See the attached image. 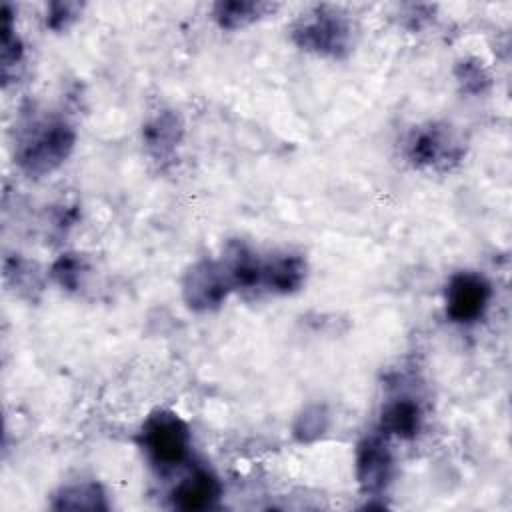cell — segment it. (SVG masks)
Returning a JSON list of instances; mask_svg holds the SVG:
<instances>
[{
    "instance_id": "6da1fadb",
    "label": "cell",
    "mask_w": 512,
    "mask_h": 512,
    "mask_svg": "<svg viewBox=\"0 0 512 512\" xmlns=\"http://www.w3.org/2000/svg\"><path fill=\"white\" fill-rule=\"evenodd\" d=\"M292 36L302 50L338 58L344 56L350 48L352 26L348 18L342 16L338 10L330 6H320L298 20Z\"/></svg>"
},
{
    "instance_id": "7a4b0ae2",
    "label": "cell",
    "mask_w": 512,
    "mask_h": 512,
    "mask_svg": "<svg viewBox=\"0 0 512 512\" xmlns=\"http://www.w3.org/2000/svg\"><path fill=\"white\" fill-rule=\"evenodd\" d=\"M74 140V130L64 122H48L32 128V134L18 148V164L28 174H48L68 158Z\"/></svg>"
},
{
    "instance_id": "3957f363",
    "label": "cell",
    "mask_w": 512,
    "mask_h": 512,
    "mask_svg": "<svg viewBox=\"0 0 512 512\" xmlns=\"http://www.w3.org/2000/svg\"><path fill=\"white\" fill-rule=\"evenodd\" d=\"M140 442L156 466L174 468L188 456L190 430L178 414L158 410L144 422Z\"/></svg>"
},
{
    "instance_id": "277c9868",
    "label": "cell",
    "mask_w": 512,
    "mask_h": 512,
    "mask_svg": "<svg viewBox=\"0 0 512 512\" xmlns=\"http://www.w3.org/2000/svg\"><path fill=\"white\" fill-rule=\"evenodd\" d=\"M230 290H234V282L228 264L214 260H202L194 264L182 282L184 300L194 310L216 308Z\"/></svg>"
},
{
    "instance_id": "5b68a950",
    "label": "cell",
    "mask_w": 512,
    "mask_h": 512,
    "mask_svg": "<svg viewBox=\"0 0 512 512\" xmlns=\"http://www.w3.org/2000/svg\"><path fill=\"white\" fill-rule=\"evenodd\" d=\"M490 296L492 288L484 276L458 272L446 286V314L458 324H472L484 316Z\"/></svg>"
},
{
    "instance_id": "8992f818",
    "label": "cell",
    "mask_w": 512,
    "mask_h": 512,
    "mask_svg": "<svg viewBox=\"0 0 512 512\" xmlns=\"http://www.w3.org/2000/svg\"><path fill=\"white\" fill-rule=\"evenodd\" d=\"M392 478V454L382 436H368L358 444L356 480L364 494H380Z\"/></svg>"
},
{
    "instance_id": "52a82bcc",
    "label": "cell",
    "mask_w": 512,
    "mask_h": 512,
    "mask_svg": "<svg viewBox=\"0 0 512 512\" xmlns=\"http://www.w3.org/2000/svg\"><path fill=\"white\" fill-rule=\"evenodd\" d=\"M408 156L416 166H446L460 156V148L448 130L432 126L414 134Z\"/></svg>"
},
{
    "instance_id": "ba28073f",
    "label": "cell",
    "mask_w": 512,
    "mask_h": 512,
    "mask_svg": "<svg viewBox=\"0 0 512 512\" xmlns=\"http://www.w3.org/2000/svg\"><path fill=\"white\" fill-rule=\"evenodd\" d=\"M220 482L208 470H196L172 490V504L180 510H206L220 498Z\"/></svg>"
},
{
    "instance_id": "9c48e42d",
    "label": "cell",
    "mask_w": 512,
    "mask_h": 512,
    "mask_svg": "<svg viewBox=\"0 0 512 512\" xmlns=\"http://www.w3.org/2000/svg\"><path fill=\"white\" fill-rule=\"evenodd\" d=\"M380 424L386 434L410 440L420 432L422 410L412 398H396L384 406Z\"/></svg>"
},
{
    "instance_id": "30bf717a",
    "label": "cell",
    "mask_w": 512,
    "mask_h": 512,
    "mask_svg": "<svg viewBox=\"0 0 512 512\" xmlns=\"http://www.w3.org/2000/svg\"><path fill=\"white\" fill-rule=\"evenodd\" d=\"M306 276V264L298 256H282L262 264V284L274 292L288 294L298 290Z\"/></svg>"
},
{
    "instance_id": "8fae6325",
    "label": "cell",
    "mask_w": 512,
    "mask_h": 512,
    "mask_svg": "<svg viewBox=\"0 0 512 512\" xmlns=\"http://www.w3.org/2000/svg\"><path fill=\"white\" fill-rule=\"evenodd\" d=\"M180 134H182L180 118L172 112H160L144 128L146 146L160 156L170 152L176 146V142L180 140Z\"/></svg>"
},
{
    "instance_id": "7c38bea8",
    "label": "cell",
    "mask_w": 512,
    "mask_h": 512,
    "mask_svg": "<svg viewBox=\"0 0 512 512\" xmlns=\"http://www.w3.org/2000/svg\"><path fill=\"white\" fill-rule=\"evenodd\" d=\"M58 510H106V496L96 482H82L66 486L54 502Z\"/></svg>"
},
{
    "instance_id": "4fadbf2b",
    "label": "cell",
    "mask_w": 512,
    "mask_h": 512,
    "mask_svg": "<svg viewBox=\"0 0 512 512\" xmlns=\"http://www.w3.org/2000/svg\"><path fill=\"white\" fill-rule=\"evenodd\" d=\"M268 10L270 4L264 2H220L214 6V18L222 28L234 30L258 20Z\"/></svg>"
},
{
    "instance_id": "5bb4252c",
    "label": "cell",
    "mask_w": 512,
    "mask_h": 512,
    "mask_svg": "<svg viewBox=\"0 0 512 512\" xmlns=\"http://www.w3.org/2000/svg\"><path fill=\"white\" fill-rule=\"evenodd\" d=\"M328 428V412L324 406H308L296 420L294 434L300 442H310L322 436Z\"/></svg>"
},
{
    "instance_id": "9a60e30c",
    "label": "cell",
    "mask_w": 512,
    "mask_h": 512,
    "mask_svg": "<svg viewBox=\"0 0 512 512\" xmlns=\"http://www.w3.org/2000/svg\"><path fill=\"white\" fill-rule=\"evenodd\" d=\"M78 270H82L80 260L68 254V256H62V258L54 264V270H52V272H54L56 280H58L62 286L74 288V286L78 284V278H80Z\"/></svg>"
},
{
    "instance_id": "2e32d148",
    "label": "cell",
    "mask_w": 512,
    "mask_h": 512,
    "mask_svg": "<svg viewBox=\"0 0 512 512\" xmlns=\"http://www.w3.org/2000/svg\"><path fill=\"white\" fill-rule=\"evenodd\" d=\"M458 78L460 82L464 84V88L472 90V92H478L482 90V86L488 82V76L484 74L482 66H478L476 62L470 64V62H462L458 66Z\"/></svg>"
}]
</instances>
